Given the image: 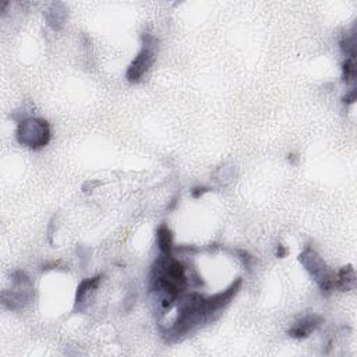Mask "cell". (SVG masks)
<instances>
[{
    "label": "cell",
    "instance_id": "obj_1",
    "mask_svg": "<svg viewBox=\"0 0 357 357\" xmlns=\"http://www.w3.org/2000/svg\"><path fill=\"white\" fill-rule=\"evenodd\" d=\"M154 60V53L148 48L143 49V52L139 54V58L134 60L133 64L130 66L127 73V78L130 81H139L144 71L149 67V64Z\"/></svg>",
    "mask_w": 357,
    "mask_h": 357
},
{
    "label": "cell",
    "instance_id": "obj_2",
    "mask_svg": "<svg viewBox=\"0 0 357 357\" xmlns=\"http://www.w3.org/2000/svg\"><path fill=\"white\" fill-rule=\"evenodd\" d=\"M317 325H318V324L315 322L314 318H307V320H304L303 322H300L298 325L294 326L293 329L290 331L289 334L292 336H294V338H304V336L309 335L311 331H314Z\"/></svg>",
    "mask_w": 357,
    "mask_h": 357
},
{
    "label": "cell",
    "instance_id": "obj_3",
    "mask_svg": "<svg viewBox=\"0 0 357 357\" xmlns=\"http://www.w3.org/2000/svg\"><path fill=\"white\" fill-rule=\"evenodd\" d=\"M158 241H159V247L162 253L165 254L166 257H169L172 250V235L171 230L162 226L159 230H158Z\"/></svg>",
    "mask_w": 357,
    "mask_h": 357
},
{
    "label": "cell",
    "instance_id": "obj_4",
    "mask_svg": "<svg viewBox=\"0 0 357 357\" xmlns=\"http://www.w3.org/2000/svg\"><path fill=\"white\" fill-rule=\"evenodd\" d=\"M343 71H345V81H346V83L354 81L356 71H354V59H353V56L350 59L346 60V63L343 66Z\"/></svg>",
    "mask_w": 357,
    "mask_h": 357
}]
</instances>
